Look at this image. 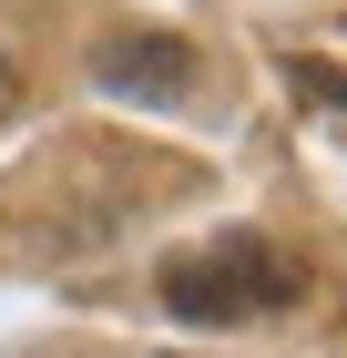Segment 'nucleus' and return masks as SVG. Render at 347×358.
<instances>
[{
	"mask_svg": "<svg viewBox=\"0 0 347 358\" xmlns=\"http://www.w3.org/2000/svg\"><path fill=\"white\" fill-rule=\"evenodd\" d=\"M92 83L112 103H184L194 92V41H174V31H112L92 52Z\"/></svg>",
	"mask_w": 347,
	"mask_h": 358,
	"instance_id": "2",
	"label": "nucleus"
},
{
	"mask_svg": "<svg viewBox=\"0 0 347 358\" xmlns=\"http://www.w3.org/2000/svg\"><path fill=\"white\" fill-rule=\"evenodd\" d=\"M296 92H327V103L347 113V72H337V62H296Z\"/></svg>",
	"mask_w": 347,
	"mask_h": 358,
	"instance_id": "3",
	"label": "nucleus"
},
{
	"mask_svg": "<svg viewBox=\"0 0 347 358\" xmlns=\"http://www.w3.org/2000/svg\"><path fill=\"white\" fill-rule=\"evenodd\" d=\"M10 113H21V72L0 62V123H10Z\"/></svg>",
	"mask_w": 347,
	"mask_h": 358,
	"instance_id": "4",
	"label": "nucleus"
},
{
	"mask_svg": "<svg viewBox=\"0 0 347 358\" xmlns=\"http://www.w3.org/2000/svg\"><path fill=\"white\" fill-rule=\"evenodd\" d=\"M296 297V256L276 236H214V246L163 266V307L194 328H235V317H276Z\"/></svg>",
	"mask_w": 347,
	"mask_h": 358,
	"instance_id": "1",
	"label": "nucleus"
}]
</instances>
